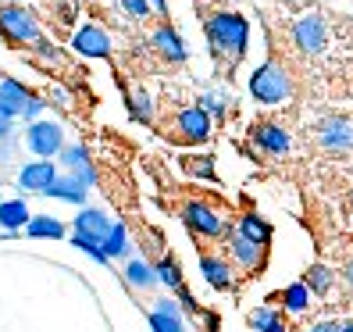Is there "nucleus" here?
I'll list each match as a JSON object with an SVG mask.
<instances>
[{"instance_id":"f257e3e1","label":"nucleus","mask_w":353,"mask_h":332,"mask_svg":"<svg viewBox=\"0 0 353 332\" xmlns=\"http://www.w3.org/2000/svg\"><path fill=\"white\" fill-rule=\"evenodd\" d=\"M207 39L214 54H228V61H239L250 47V22L236 11H218L207 18Z\"/></svg>"},{"instance_id":"f03ea898","label":"nucleus","mask_w":353,"mask_h":332,"mask_svg":"<svg viewBox=\"0 0 353 332\" xmlns=\"http://www.w3.org/2000/svg\"><path fill=\"white\" fill-rule=\"evenodd\" d=\"M246 90H250V97L257 104H268V108H279V104H285L289 97H293V79H289L285 65H279V61H264V65H257L250 72V79H246Z\"/></svg>"},{"instance_id":"7ed1b4c3","label":"nucleus","mask_w":353,"mask_h":332,"mask_svg":"<svg viewBox=\"0 0 353 332\" xmlns=\"http://www.w3.org/2000/svg\"><path fill=\"white\" fill-rule=\"evenodd\" d=\"M182 222H185V229H190L193 236H203V240L232 236L225 215L218 211V207H211L207 200H190V204H182Z\"/></svg>"},{"instance_id":"20e7f679","label":"nucleus","mask_w":353,"mask_h":332,"mask_svg":"<svg viewBox=\"0 0 353 332\" xmlns=\"http://www.w3.org/2000/svg\"><path fill=\"white\" fill-rule=\"evenodd\" d=\"M0 32H4L11 43H36V39H43L39 36L36 14L22 4H4L0 8Z\"/></svg>"},{"instance_id":"39448f33","label":"nucleus","mask_w":353,"mask_h":332,"mask_svg":"<svg viewBox=\"0 0 353 332\" xmlns=\"http://www.w3.org/2000/svg\"><path fill=\"white\" fill-rule=\"evenodd\" d=\"M26 147L43 161L61 157V150H65V129L57 121H32L26 129Z\"/></svg>"},{"instance_id":"423d86ee","label":"nucleus","mask_w":353,"mask_h":332,"mask_svg":"<svg viewBox=\"0 0 353 332\" xmlns=\"http://www.w3.org/2000/svg\"><path fill=\"white\" fill-rule=\"evenodd\" d=\"M293 43L303 50V54H321L328 47V22L318 14V11H307L293 22Z\"/></svg>"},{"instance_id":"0eeeda50","label":"nucleus","mask_w":353,"mask_h":332,"mask_svg":"<svg viewBox=\"0 0 353 332\" xmlns=\"http://www.w3.org/2000/svg\"><path fill=\"white\" fill-rule=\"evenodd\" d=\"M175 136L185 139V143L211 139V115H207L200 104H193V108H182V111L175 115Z\"/></svg>"},{"instance_id":"6e6552de","label":"nucleus","mask_w":353,"mask_h":332,"mask_svg":"<svg viewBox=\"0 0 353 332\" xmlns=\"http://www.w3.org/2000/svg\"><path fill=\"white\" fill-rule=\"evenodd\" d=\"M61 175H57V164L54 161H29V164H22V168H18V186H22V190H29V193H39L43 197L50 186L57 182Z\"/></svg>"},{"instance_id":"1a4fd4ad","label":"nucleus","mask_w":353,"mask_h":332,"mask_svg":"<svg viewBox=\"0 0 353 332\" xmlns=\"http://www.w3.org/2000/svg\"><path fill=\"white\" fill-rule=\"evenodd\" d=\"M72 50L82 57H111V36L100 26H79L72 32Z\"/></svg>"},{"instance_id":"9d476101","label":"nucleus","mask_w":353,"mask_h":332,"mask_svg":"<svg viewBox=\"0 0 353 332\" xmlns=\"http://www.w3.org/2000/svg\"><path fill=\"white\" fill-rule=\"evenodd\" d=\"M318 139H321V147L332 150V154L350 150V147H353V121H350V118H339V115L325 118L321 129H318Z\"/></svg>"},{"instance_id":"9b49d317","label":"nucleus","mask_w":353,"mask_h":332,"mask_svg":"<svg viewBox=\"0 0 353 332\" xmlns=\"http://www.w3.org/2000/svg\"><path fill=\"white\" fill-rule=\"evenodd\" d=\"M150 329L154 332H185V318H182L179 300H172V297L154 300V307H150Z\"/></svg>"},{"instance_id":"f8f14e48","label":"nucleus","mask_w":353,"mask_h":332,"mask_svg":"<svg viewBox=\"0 0 353 332\" xmlns=\"http://www.w3.org/2000/svg\"><path fill=\"white\" fill-rule=\"evenodd\" d=\"M228 254H232V261L243 268V272H261V268H264V246L243 240L239 233L228 236Z\"/></svg>"},{"instance_id":"ddd939ff","label":"nucleus","mask_w":353,"mask_h":332,"mask_svg":"<svg viewBox=\"0 0 353 332\" xmlns=\"http://www.w3.org/2000/svg\"><path fill=\"white\" fill-rule=\"evenodd\" d=\"M114 229V222L100 211V207H79V215H75V233L82 236H90V240H108V233Z\"/></svg>"},{"instance_id":"4468645a","label":"nucleus","mask_w":353,"mask_h":332,"mask_svg":"<svg viewBox=\"0 0 353 332\" xmlns=\"http://www.w3.org/2000/svg\"><path fill=\"white\" fill-rule=\"evenodd\" d=\"M29 100H32V93L22 86V82H14V79H4V82H0V115L22 118L26 108H29Z\"/></svg>"},{"instance_id":"2eb2a0df","label":"nucleus","mask_w":353,"mask_h":332,"mask_svg":"<svg viewBox=\"0 0 353 332\" xmlns=\"http://www.w3.org/2000/svg\"><path fill=\"white\" fill-rule=\"evenodd\" d=\"M200 275L207 279V286H211V289H232L236 286L232 264H228L225 257H214V254H203L200 257Z\"/></svg>"},{"instance_id":"dca6fc26","label":"nucleus","mask_w":353,"mask_h":332,"mask_svg":"<svg viewBox=\"0 0 353 332\" xmlns=\"http://www.w3.org/2000/svg\"><path fill=\"white\" fill-rule=\"evenodd\" d=\"M150 43L157 47V54L164 57V61H172V65H182L185 61V43H182V36L172 29V26H157L154 29V36H150Z\"/></svg>"},{"instance_id":"f3484780","label":"nucleus","mask_w":353,"mask_h":332,"mask_svg":"<svg viewBox=\"0 0 353 332\" xmlns=\"http://www.w3.org/2000/svg\"><path fill=\"white\" fill-rule=\"evenodd\" d=\"M254 143L264 154H285L289 150V133L282 126H275V121H261V126H254Z\"/></svg>"},{"instance_id":"a211bd4d","label":"nucleus","mask_w":353,"mask_h":332,"mask_svg":"<svg viewBox=\"0 0 353 332\" xmlns=\"http://www.w3.org/2000/svg\"><path fill=\"white\" fill-rule=\"evenodd\" d=\"M86 193H90V186H86V182H79L75 175H61L43 197L65 200V204H75V207H86Z\"/></svg>"},{"instance_id":"6ab92c4d","label":"nucleus","mask_w":353,"mask_h":332,"mask_svg":"<svg viewBox=\"0 0 353 332\" xmlns=\"http://www.w3.org/2000/svg\"><path fill=\"white\" fill-rule=\"evenodd\" d=\"M236 233H239L243 240H250V243H261V246H268V243H272V236H275L272 222H264V218L254 215V211H246V215L236 222Z\"/></svg>"},{"instance_id":"aec40b11","label":"nucleus","mask_w":353,"mask_h":332,"mask_svg":"<svg viewBox=\"0 0 353 332\" xmlns=\"http://www.w3.org/2000/svg\"><path fill=\"white\" fill-rule=\"evenodd\" d=\"M29 222H32V211H29L26 200H4L0 204V229L4 233H18V229H26Z\"/></svg>"},{"instance_id":"412c9836","label":"nucleus","mask_w":353,"mask_h":332,"mask_svg":"<svg viewBox=\"0 0 353 332\" xmlns=\"http://www.w3.org/2000/svg\"><path fill=\"white\" fill-rule=\"evenodd\" d=\"M125 282H129L132 289H150V286H157V268H154L150 261H143V257H129V264H125Z\"/></svg>"},{"instance_id":"4be33fe9","label":"nucleus","mask_w":353,"mask_h":332,"mask_svg":"<svg viewBox=\"0 0 353 332\" xmlns=\"http://www.w3.org/2000/svg\"><path fill=\"white\" fill-rule=\"evenodd\" d=\"M26 236L32 240H61L65 236V222L54 215H32V222L26 225Z\"/></svg>"},{"instance_id":"5701e85b","label":"nucleus","mask_w":353,"mask_h":332,"mask_svg":"<svg viewBox=\"0 0 353 332\" xmlns=\"http://www.w3.org/2000/svg\"><path fill=\"white\" fill-rule=\"evenodd\" d=\"M182 168H185V175H190V179H203V182H214L218 179L211 154H190V157H182Z\"/></svg>"},{"instance_id":"b1692460","label":"nucleus","mask_w":353,"mask_h":332,"mask_svg":"<svg viewBox=\"0 0 353 332\" xmlns=\"http://www.w3.org/2000/svg\"><path fill=\"white\" fill-rule=\"evenodd\" d=\"M310 286L307 282H293V286H285V293H282V307L289 311V315H303V311L310 307Z\"/></svg>"},{"instance_id":"393cba45","label":"nucleus","mask_w":353,"mask_h":332,"mask_svg":"<svg viewBox=\"0 0 353 332\" xmlns=\"http://www.w3.org/2000/svg\"><path fill=\"white\" fill-rule=\"evenodd\" d=\"M250 325H254V332H289L285 318L279 315L275 307H257V311H250Z\"/></svg>"},{"instance_id":"a878e982","label":"nucleus","mask_w":353,"mask_h":332,"mask_svg":"<svg viewBox=\"0 0 353 332\" xmlns=\"http://www.w3.org/2000/svg\"><path fill=\"white\" fill-rule=\"evenodd\" d=\"M103 251H108V257L111 261H118V257H129V233H125V225H118L114 222V229L108 233V240H103Z\"/></svg>"},{"instance_id":"bb28decb","label":"nucleus","mask_w":353,"mask_h":332,"mask_svg":"<svg viewBox=\"0 0 353 332\" xmlns=\"http://www.w3.org/2000/svg\"><path fill=\"white\" fill-rule=\"evenodd\" d=\"M303 282L310 286V293H314V297H325L328 289H332V282H336V275H332L328 264H310V272H307Z\"/></svg>"},{"instance_id":"cd10ccee","label":"nucleus","mask_w":353,"mask_h":332,"mask_svg":"<svg viewBox=\"0 0 353 332\" xmlns=\"http://www.w3.org/2000/svg\"><path fill=\"white\" fill-rule=\"evenodd\" d=\"M154 268H157V282H164V286L172 289V293H179V289L185 286V282H182V268H179L172 257H161Z\"/></svg>"},{"instance_id":"c85d7f7f","label":"nucleus","mask_w":353,"mask_h":332,"mask_svg":"<svg viewBox=\"0 0 353 332\" xmlns=\"http://www.w3.org/2000/svg\"><path fill=\"white\" fill-rule=\"evenodd\" d=\"M72 246H79L82 254H90L97 264H111V257H108V251H103V243H100V240H90V236L75 233V236H72Z\"/></svg>"},{"instance_id":"c756f323","label":"nucleus","mask_w":353,"mask_h":332,"mask_svg":"<svg viewBox=\"0 0 353 332\" xmlns=\"http://www.w3.org/2000/svg\"><path fill=\"white\" fill-rule=\"evenodd\" d=\"M61 164H68L72 172H79L82 164H90V154H86V147H82V143H68V147L61 150Z\"/></svg>"},{"instance_id":"7c9ffc66","label":"nucleus","mask_w":353,"mask_h":332,"mask_svg":"<svg viewBox=\"0 0 353 332\" xmlns=\"http://www.w3.org/2000/svg\"><path fill=\"white\" fill-rule=\"evenodd\" d=\"M129 111H132V118H139V121H150V118H154L150 97H147V93H129Z\"/></svg>"},{"instance_id":"2f4dec72","label":"nucleus","mask_w":353,"mask_h":332,"mask_svg":"<svg viewBox=\"0 0 353 332\" xmlns=\"http://www.w3.org/2000/svg\"><path fill=\"white\" fill-rule=\"evenodd\" d=\"M200 108H203L207 115H218V118H225V115H228V97L203 93V97H200Z\"/></svg>"},{"instance_id":"473e14b6","label":"nucleus","mask_w":353,"mask_h":332,"mask_svg":"<svg viewBox=\"0 0 353 332\" xmlns=\"http://www.w3.org/2000/svg\"><path fill=\"white\" fill-rule=\"evenodd\" d=\"M121 11L132 14V18H147L154 8H150V0H121Z\"/></svg>"},{"instance_id":"72a5a7b5","label":"nucleus","mask_w":353,"mask_h":332,"mask_svg":"<svg viewBox=\"0 0 353 332\" xmlns=\"http://www.w3.org/2000/svg\"><path fill=\"white\" fill-rule=\"evenodd\" d=\"M175 297H179V307L185 311V315H193V318L200 315V304H196V297H193V293H190V289H185V286L179 289V293H175Z\"/></svg>"},{"instance_id":"f704fd0d","label":"nucleus","mask_w":353,"mask_h":332,"mask_svg":"<svg viewBox=\"0 0 353 332\" xmlns=\"http://www.w3.org/2000/svg\"><path fill=\"white\" fill-rule=\"evenodd\" d=\"M32 50H36L39 57H43V61H61V50L50 43V39H36V43H32Z\"/></svg>"},{"instance_id":"c9c22d12","label":"nucleus","mask_w":353,"mask_h":332,"mask_svg":"<svg viewBox=\"0 0 353 332\" xmlns=\"http://www.w3.org/2000/svg\"><path fill=\"white\" fill-rule=\"evenodd\" d=\"M196 318L203 322V332H221V322H218V315H214V311H200Z\"/></svg>"},{"instance_id":"e433bc0d","label":"nucleus","mask_w":353,"mask_h":332,"mask_svg":"<svg viewBox=\"0 0 353 332\" xmlns=\"http://www.w3.org/2000/svg\"><path fill=\"white\" fill-rule=\"evenodd\" d=\"M43 108H47V104H43V100H39V97H32V100H29V108H26V115H22V118H29V121H39V115H43Z\"/></svg>"},{"instance_id":"4c0bfd02","label":"nucleus","mask_w":353,"mask_h":332,"mask_svg":"<svg viewBox=\"0 0 353 332\" xmlns=\"http://www.w3.org/2000/svg\"><path fill=\"white\" fill-rule=\"evenodd\" d=\"M72 175H75L79 182H86V186H93V182H97V172H93V164H82V168H79V172H72Z\"/></svg>"},{"instance_id":"58836bf2","label":"nucleus","mask_w":353,"mask_h":332,"mask_svg":"<svg viewBox=\"0 0 353 332\" xmlns=\"http://www.w3.org/2000/svg\"><path fill=\"white\" fill-rule=\"evenodd\" d=\"M14 133H11V118L8 115H0V143H4V139H11Z\"/></svg>"},{"instance_id":"ea45409f","label":"nucleus","mask_w":353,"mask_h":332,"mask_svg":"<svg viewBox=\"0 0 353 332\" xmlns=\"http://www.w3.org/2000/svg\"><path fill=\"white\" fill-rule=\"evenodd\" d=\"M11 150H14V136H11V139H4V143H0V164H8Z\"/></svg>"},{"instance_id":"a19ab883","label":"nucleus","mask_w":353,"mask_h":332,"mask_svg":"<svg viewBox=\"0 0 353 332\" xmlns=\"http://www.w3.org/2000/svg\"><path fill=\"white\" fill-rule=\"evenodd\" d=\"M321 332H346V325H339V322H321Z\"/></svg>"},{"instance_id":"79ce46f5","label":"nucleus","mask_w":353,"mask_h":332,"mask_svg":"<svg viewBox=\"0 0 353 332\" xmlns=\"http://www.w3.org/2000/svg\"><path fill=\"white\" fill-rule=\"evenodd\" d=\"M150 8H154L157 14H168V0H150Z\"/></svg>"},{"instance_id":"37998d69","label":"nucleus","mask_w":353,"mask_h":332,"mask_svg":"<svg viewBox=\"0 0 353 332\" xmlns=\"http://www.w3.org/2000/svg\"><path fill=\"white\" fill-rule=\"evenodd\" d=\"M346 282H350V286H353V257H350V261H346Z\"/></svg>"},{"instance_id":"c03bdc74","label":"nucleus","mask_w":353,"mask_h":332,"mask_svg":"<svg viewBox=\"0 0 353 332\" xmlns=\"http://www.w3.org/2000/svg\"><path fill=\"white\" fill-rule=\"evenodd\" d=\"M303 332H321V325H310V329H303Z\"/></svg>"},{"instance_id":"a18cd8bd","label":"nucleus","mask_w":353,"mask_h":332,"mask_svg":"<svg viewBox=\"0 0 353 332\" xmlns=\"http://www.w3.org/2000/svg\"><path fill=\"white\" fill-rule=\"evenodd\" d=\"M282 4H303V0H282Z\"/></svg>"},{"instance_id":"49530a36","label":"nucleus","mask_w":353,"mask_h":332,"mask_svg":"<svg viewBox=\"0 0 353 332\" xmlns=\"http://www.w3.org/2000/svg\"><path fill=\"white\" fill-rule=\"evenodd\" d=\"M350 207H353V190H350Z\"/></svg>"},{"instance_id":"de8ad7c7","label":"nucleus","mask_w":353,"mask_h":332,"mask_svg":"<svg viewBox=\"0 0 353 332\" xmlns=\"http://www.w3.org/2000/svg\"><path fill=\"white\" fill-rule=\"evenodd\" d=\"M346 332H353V325H346Z\"/></svg>"}]
</instances>
